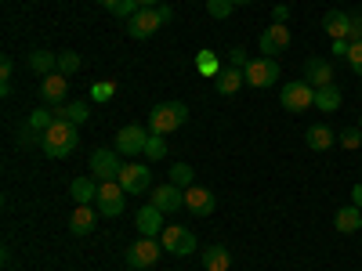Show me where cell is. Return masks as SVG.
<instances>
[{"label":"cell","instance_id":"44","mask_svg":"<svg viewBox=\"0 0 362 271\" xmlns=\"http://www.w3.org/2000/svg\"><path fill=\"white\" fill-rule=\"evenodd\" d=\"M156 11H160V22H163V25H167V22L174 18V8H170V4H160Z\"/></svg>","mask_w":362,"mask_h":271},{"label":"cell","instance_id":"6","mask_svg":"<svg viewBox=\"0 0 362 271\" xmlns=\"http://www.w3.org/2000/svg\"><path fill=\"white\" fill-rule=\"evenodd\" d=\"M119 170H124V163H119L116 148H95V152H90V177H98V181H119Z\"/></svg>","mask_w":362,"mask_h":271},{"label":"cell","instance_id":"21","mask_svg":"<svg viewBox=\"0 0 362 271\" xmlns=\"http://www.w3.org/2000/svg\"><path fill=\"white\" fill-rule=\"evenodd\" d=\"M29 69H33L37 76H51V73H58V54H54V51H44V47L29 51Z\"/></svg>","mask_w":362,"mask_h":271},{"label":"cell","instance_id":"16","mask_svg":"<svg viewBox=\"0 0 362 271\" xmlns=\"http://www.w3.org/2000/svg\"><path fill=\"white\" fill-rule=\"evenodd\" d=\"M185 206L192 210L196 217L214 214V192H210V188H199V185H192V188H185Z\"/></svg>","mask_w":362,"mask_h":271},{"label":"cell","instance_id":"30","mask_svg":"<svg viewBox=\"0 0 362 271\" xmlns=\"http://www.w3.org/2000/svg\"><path fill=\"white\" fill-rule=\"evenodd\" d=\"M58 73H62V76L80 73V54L76 51H58Z\"/></svg>","mask_w":362,"mask_h":271},{"label":"cell","instance_id":"27","mask_svg":"<svg viewBox=\"0 0 362 271\" xmlns=\"http://www.w3.org/2000/svg\"><path fill=\"white\" fill-rule=\"evenodd\" d=\"M228 264H232V253L225 246H206L203 250V267L206 271H228Z\"/></svg>","mask_w":362,"mask_h":271},{"label":"cell","instance_id":"19","mask_svg":"<svg viewBox=\"0 0 362 271\" xmlns=\"http://www.w3.org/2000/svg\"><path fill=\"white\" fill-rule=\"evenodd\" d=\"M305 76L312 80V87H326V83H334V66H329L326 58H308Z\"/></svg>","mask_w":362,"mask_h":271},{"label":"cell","instance_id":"15","mask_svg":"<svg viewBox=\"0 0 362 271\" xmlns=\"http://www.w3.org/2000/svg\"><path fill=\"white\" fill-rule=\"evenodd\" d=\"M66 87H69V76L51 73V76H44V83H40V98L54 109V105H62V102H66Z\"/></svg>","mask_w":362,"mask_h":271},{"label":"cell","instance_id":"38","mask_svg":"<svg viewBox=\"0 0 362 271\" xmlns=\"http://www.w3.org/2000/svg\"><path fill=\"white\" fill-rule=\"evenodd\" d=\"M341 145H344V148H358V145H362V131H358V127L341 131Z\"/></svg>","mask_w":362,"mask_h":271},{"label":"cell","instance_id":"43","mask_svg":"<svg viewBox=\"0 0 362 271\" xmlns=\"http://www.w3.org/2000/svg\"><path fill=\"white\" fill-rule=\"evenodd\" d=\"M348 40H334V47H329V51H334V58H348Z\"/></svg>","mask_w":362,"mask_h":271},{"label":"cell","instance_id":"37","mask_svg":"<svg viewBox=\"0 0 362 271\" xmlns=\"http://www.w3.org/2000/svg\"><path fill=\"white\" fill-rule=\"evenodd\" d=\"M348 66L355 69V76H362V40L348 47Z\"/></svg>","mask_w":362,"mask_h":271},{"label":"cell","instance_id":"14","mask_svg":"<svg viewBox=\"0 0 362 271\" xmlns=\"http://www.w3.org/2000/svg\"><path fill=\"white\" fill-rule=\"evenodd\" d=\"M153 206L156 210H163V214H174V210H181L185 206V188H177V185H160V188H153Z\"/></svg>","mask_w":362,"mask_h":271},{"label":"cell","instance_id":"34","mask_svg":"<svg viewBox=\"0 0 362 271\" xmlns=\"http://www.w3.org/2000/svg\"><path fill=\"white\" fill-rule=\"evenodd\" d=\"M196 66H199V73H203V76H218V73H221V69H218V54H214V51H199Z\"/></svg>","mask_w":362,"mask_h":271},{"label":"cell","instance_id":"45","mask_svg":"<svg viewBox=\"0 0 362 271\" xmlns=\"http://www.w3.org/2000/svg\"><path fill=\"white\" fill-rule=\"evenodd\" d=\"M351 203L362 210V185H355V188H351Z\"/></svg>","mask_w":362,"mask_h":271},{"label":"cell","instance_id":"25","mask_svg":"<svg viewBox=\"0 0 362 271\" xmlns=\"http://www.w3.org/2000/svg\"><path fill=\"white\" fill-rule=\"evenodd\" d=\"M54 116L58 119H69V124H87V116H90V109H87V102H62V105H54Z\"/></svg>","mask_w":362,"mask_h":271},{"label":"cell","instance_id":"4","mask_svg":"<svg viewBox=\"0 0 362 271\" xmlns=\"http://www.w3.org/2000/svg\"><path fill=\"white\" fill-rule=\"evenodd\" d=\"M119 185H124L127 195H141L153 188V167H145V163H124V170H119Z\"/></svg>","mask_w":362,"mask_h":271},{"label":"cell","instance_id":"17","mask_svg":"<svg viewBox=\"0 0 362 271\" xmlns=\"http://www.w3.org/2000/svg\"><path fill=\"white\" fill-rule=\"evenodd\" d=\"M98 188H102L98 177H76L73 185H69V195L76 199V206H90V203L98 199Z\"/></svg>","mask_w":362,"mask_h":271},{"label":"cell","instance_id":"11","mask_svg":"<svg viewBox=\"0 0 362 271\" xmlns=\"http://www.w3.org/2000/svg\"><path fill=\"white\" fill-rule=\"evenodd\" d=\"M286 47H290V29L283 22H272L264 33H261V40H257V51H264V58H276Z\"/></svg>","mask_w":362,"mask_h":271},{"label":"cell","instance_id":"48","mask_svg":"<svg viewBox=\"0 0 362 271\" xmlns=\"http://www.w3.org/2000/svg\"><path fill=\"white\" fill-rule=\"evenodd\" d=\"M358 131H362V119H358Z\"/></svg>","mask_w":362,"mask_h":271},{"label":"cell","instance_id":"13","mask_svg":"<svg viewBox=\"0 0 362 271\" xmlns=\"http://www.w3.org/2000/svg\"><path fill=\"white\" fill-rule=\"evenodd\" d=\"M134 224H138V231H141L145 239H160V235H163V228H167V221H163V210H156L153 203L138 210Z\"/></svg>","mask_w":362,"mask_h":271},{"label":"cell","instance_id":"36","mask_svg":"<svg viewBox=\"0 0 362 271\" xmlns=\"http://www.w3.org/2000/svg\"><path fill=\"white\" fill-rule=\"evenodd\" d=\"M116 95V83L109 80V83H95V90H90V98H95V102H109Z\"/></svg>","mask_w":362,"mask_h":271},{"label":"cell","instance_id":"22","mask_svg":"<svg viewBox=\"0 0 362 271\" xmlns=\"http://www.w3.org/2000/svg\"><path fill=\"white\" fill-rule=\"evenodd\" d=\"M334 228L344 231V235L358 231V228H362V210H358L355 203H351V206H341V210H337V217H334Z\"/></svg>","mask_w":362,"mask_h":271},{"label":"cell","instance_id":"42","mask_svg":"<svg viewBox=\"0 0 362 271\" xmlns=\"http://www.w3.org/2000/svg\"><path fill=\"white\" fill-rule=\"evenodd\" d=\"M272 18L286 25V18H290V8H286V4H276V8H272Z\"/></svg>","mask_w":362,"mask_h":271},{"label":"cell","instance_id":"47","mask_svg":"<svg viewBox=\"0 0 362 271\" xmlns=\"http://www.w3.org/2000/svg\"><path fill=\"white\" fill-rule=\"evenodd\" d=\"M232 4H235V8H243V4H250V0H232Z\"/></svg>","mask_w":362,"mask_h":271},{"label":"cell","instance_id":"2","mask_svg":"<svg viewBox=\"0 0 362 271\" xmlns=\"http://www.w3.org/2000/svg\"><path fill=\"white\" fill-rule=\"evenodd\" d=\"M189 119V105L185 102H160V105H153L148 109V131L153 134H174L181 124Z\"/></svg>","mask_w":362,"mask_h":271},{"label":"cell","instance_id":"40","mask_svg":"<svg viewBox=\"0 0 362 271\" xmlns=\"http://www.w3.org/2000/svg\"><path fill=\"white\" fill-rule=\"evenodd\" d=\"M362 40V11L351 15V33H348V44H358Z\"/></svg>","mask_w":362,"mask_h":271},{"label":"cell","instance_id":"20","mask_svg":"<svg viewBox=\"0 0 362 271\" xmlns=\"http://www.w3.org/2000/svg\"><path fill=\"white\" fill-rule=\"evenodd\" d=\"M243 83H247V76H243V69H235V66H228V69H221L214 76V90H218V95H235Z\"/></svg>","mask_w":362,"mask_h":271},{"label":"cell","instance_id":"24","mask_svg":"<svg viewBox=\"0 0 362 271\" xmlns=\"http://www.w3.org/2000/svg\"><path fill=\"white\" fill-rule=\"evenodd\" d=\"M98 217H102L98 210H90V206H76V214H73V221H69L73 235H90V231H95V221H98Z\"/></svg>","mask_w":362,"mask_h":271},{"label":"cell","instance_id":"39","mask_svg":"<svg viewBox=\"0 0 362 271\" xmlns=\"http://www.w3.org/2000/svg\"><path fill=\"white\" fill-rule=\"evenodd\" d=\"M228 62H232L235 69H247V66H250V58H247L243 47H232V51H228Z\"/></svg>","mask_w":362,"mask_h":271},{"label":"cell","instance_id":"46","mask_svg":"<svg viewBox=\"0 0 362 271\" xmlns=\"http://www.w3.org/2000/svg\"><path fill=\"white\" fill-rule=\"evenodd\" d=\"M153 4H160V0H138V8H153Z\"/></svg>","mask_w":362,"mask_h":271},{"label":"cell","instance_id":"12","mask_svg":"<svg viewBox=\"0 0 362 271\" xmlns=\"http://www.w3.org/2000/svg\"><path fill=\"white\" fill-rule=\"evenodd\" d=\"M160 25H163V22H160V11H156V8H141L134 18H127V33H131L134 40H148Z\"/></svg>","mask_w":362,"mask_h":271},{"label":"cell","instance_id":"28","mask_svg":"<svg viewBox=\"0 0 362 271\" xmlns=\"http://www.w3.org/2000/svg\"><path fill=\"white\" fill-rule=\"evenodd\" d=\"M102 8L116 18H134L141 8H138V0H102Z\"/></svg>","mask_w":362,"mask_h":271},{"label":"cell","instance_id":"18","mask_svg":"<svg viewBox=\"0 0 362 271\" xmlns=\"http://www.w3.org/2000/svg\"><path fill=\"white\" fill-rule=\"evenodd\" d=\"M322 29L334 40H348V33H351V15H344V11H326L322 15Z\"/></svg>","mask_w":362,"mask_h":271},{"label":"cell","instance_id":"3","mask_svg":"<svg viewBox=\"0 0 362 271\" xmlns=\"http://www.w3.org/2000/svg\"><path fill=\"white\" fill-rule=\"evenodd\" d=\"M279 102H283L286 112H305V109L315 105V87L305 83V80H290V83H283V98Z\"/></svg>","mask_w":362,"mask_h":271},{"label":"cell","instance_id":"33","mask_svg":"<svg viewBox=\"0 0 362 271\" xmlns=\"http://www.w3.org/2000/svg\"><path fill=\"white\" fill-rule=\"evenodd\" d=\"M18 145L29 148V145H44V131H37L33 124H22L18 127Z\"/></svg>","mask_w":362,"mask_h":271},{"label":"cell","instance_id":"7","mask_svg":"<svg viewBox=\"0 0 362 271\" xmlns=\"http://www.w3.org/2000/svg\"><path fill=\"white\" fill-rule=\"evenodd\" d=\"M160 253H167L160 239H145V235H141L138 243L127 250V264H131L134 271H145V267H153V264L160 260Z\"/></svg>","mask_w":362,"mask_h":271},{"label":"cell","instance_id":"1","mask_svg":"<svg viewBox=\"0 0 362 271\" xmlns=\"http://www.w3.org/2000/svg\"><path fill=\"white\" fill-rule=\"evenodd\" d=\"M76 145H80V127L69 124V119H54V124L44 131V145L40 148L51 159H66Z\"/></svg>","mask_w":362,"mask_h":271},{"label":"cell","instance_id":"41","mask_svg":"<svg viewBox=\"0 0 362 271\" xmlns=\"http://www.w3.org/2000/svg\"><path fill=\"white\" fill-rule=\"evenodd\" d=\"M11 73H15V62H11V54H4L0 58V80H11Z\"/></svg>","mask_w":362,"mask_h":271},{"label":"cell","instance_id":"8","mask_svg":"<svg viewBox=\"0 0 362 271\" xmlns=\"http://www.w3.org/2000/svg\"><path fill=\"white\" fill-rule=\"evenodd\" d=\"M160 243H163V250L174 253V257H189V253H196V235H192L189 228H181V224H167L163 235H160Z\"/></svg>","mask_w":362,"mask_h":271},{"label":"cell","instance_id":"9","mask_svg":"<svg viewBox=\"0 0 362 271\" xmlns=\"http://www.w3.org/2000/svg\"><path fill=\"white\" fill-rule=\"evenodd\" d=\"M243 76H247L250 87L264 90V87H272L279 80V62H276V58H250V66L243 69Z\"/></svg>","mask_w":362,"mask_h":271},{"label":"cell","instance_id":"23","mask_svg":"<svg viewBox=\"0 0 362 271\" xmlns=\"http://www.w3.org/2000/svg\"><path fill=\"white\" fill-rule=\"evenodd\" d=\"M315 109H319V112H337V109H341V87H337V83L315 87Z\"/></svg>","mask_w":362,"mask_h":271},{"label":"cell","instance_id":"35","mask_svg":"<svg viewBox=\"0 0 362 271\" xmlns=\"http://www.w3.org/2000/svg\"><path fill=\"white\" fill-rule=\"evenodd\" d=\"M206 11H210V18H228L235 11V4L232 0H206Z\"/></svg>","mask_w":362,"mask_h":271},{"label":"cell","instance_id":"26","mask_svg":"<svg viewBox=\"0 0 362 271\" xmlns=\"http://www.w3.org/2000/svg\"><path fill=\"white\" fill-rule=\"evenodd\" d=\"M305 141H308V148H315V152H326L329 145L337 141V134L329 131L326 124H319V127H308V134H305Z\"/></svg>","mask_w":362,"mask_h":271},{"label":"cell","instance_id":"31","mask_svg":"<svg viewBox=\"0 0 362 271\" xmlns=\"http://www.w3.org/2000/svg\"><path fill=\"white\" fill-rule=\"evenodd\" d=\"M170 185H177V188H192V167H189V163L170 167Z\"/></svg>","mask_w":362,"mask_h":271},{"label":"cell","instance_id":"29","mask_svg":"<svg viewBox=\"0 0 362 271\" xmlns=\"http://www.w3.org/2000/svg\"><path fill=\"white\" fill-rule=\"evenodd\" d=\"M167 156V138L163 134H148V141H145V159L148 163H160Z\"/></svg>","mask_w":362,"mask_h":271},{"label":"cell","instance_id":"32","mask_svg":"<svg viewBox=\"0 0 362 271\" xmlns=\"http://www.w3.org/2000/svg\"><path fill=\"white\" fill-rule=\"evenodd\" d=\"M54 109H33V112H29V119H25V124H33L37 131H47L51 124H54Z\"/></svg>","mask_w":362,"mask_h":271},{"label":"cell","instance_id":"5","mask_svg":"<svg viewBox=\"0 0 362 271\" xmlns=\"http://www.w3.org/2000/svg\"><path fill=\"white\" fill-rule=\"evenodd\" d=\"M98 214L102 217H119L124 214V203H127V192L119 181H102V188H98Z\"/></svg>","mask_w":362,"mask_h":271},{"label":"cell","instance_id":"10","mask_svg":"<svg viewBox=\"0 0 362 271\" xmlns=\"http://www.w3.org/2000/svg\"><path fill=\"white\" fill-rule=\"evenodd\" d=\"M148 134L153 131H145V127H138V124H131V127H119V134H116V152L119 156H145V141H148Z\"/></svg>","mask_w":362,"mask_h":271}]
</instances>
